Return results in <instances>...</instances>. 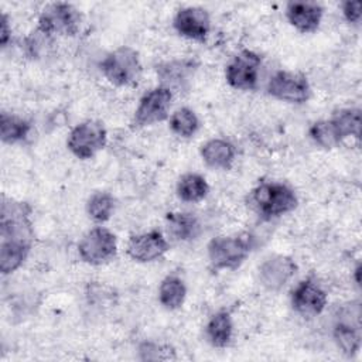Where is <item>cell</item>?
<instances>
[{"label": "cell", "mask_w": 362, "mask_h": 362, "mask_svg": "<svg viewBox=\"0 0 362 362\" xmlns=\"http://www.w3.org/2000/svg\"><path fill=\"white\" fill-rule=\"evenodd\" d=\"M249 205L262 219L272 221L294 211L298 198L294 189L284 182L263 181L250 191Z\"/></svg>", "instance_id": "obj_1"}, {"label": "cell", "mask_w": 362, "mask_h": 362, "mask_svg": "<svg viewBox=\"0 0 362 362\" xmlns=\"http://www.w3.org/2000/svg\"><path fill=\"white\" fill-rule=\"evenodd\" d=\"M253 238L249 233L221 235L209 240L206 246L208 260L212 270H235L250 255Z\"/></svg>", "instance_id": "obj_2"}, {"label": "cell", "mask_w": 362, "mask_h": 362, "mask_svg": "<svg viewBox=\"0 0 362 362\" xmlns=\"http://www.w3.org/2000/svg\"><path fill=\"white\" fill-rule=\"evenodd\" d=\"M30 204L3 197L0 212V240L33 245L34 229Z\"/></svg>", "instance_id": "obj_3"}, {"label": "cell", "mask_w": 362, "mask_h": 362, "mask_svg": "<svg viewBox=\"0 0 362 362\" xmlns=\"http://www.w3.org/2000/svg\"><path fill=\"white\" fill-rule=\"evenodd\" d=\"M99 66L103 76L116 86L136 85L143 68L139 52L129 45H122L107 52Z\"/></svg>", "instance_id": "obj_4"}, {"label": "cell", "mask_w": 362, "mask_h": 362, "mask_svg": "<svg viewBox=\"0 0 362 362\" xmlns=\"http://www.w3.org/2000/svg\"><path fill=\"white\" fill-rule=\"evenodd\" d=\"M82 24V14L69 3H51L38 17V27L41 33L48 37L66 35L74 37L78 34Z\"/></svg>", "instance_id": "obj_5"}, {"label": "cell", "mask_w": 362, "mask_h": 362, "mask_svg": "<svg viewBox=\"0 0 362 362\" xmlns=\"http://www.w3.org/2000/svg\"><path fill=\"white\" fill-rule=\"evenodd\" d=\"M107 143V132L99 120L78 123L68 134L66 147L79 160L95 157Z\"/></svg>", "instance_id": "obj_6"}, {"label": "cell", "mask_w": 362, "mask_h": 362, "mask_svg": "<svg viewBox=\"0 0 362 362\" xmlns=\"http://www.w3.org/2000/svg\"><path fill=\"white\" fill-rule=\"evenodd\" d=\"M78 253L82 262L90 266L105 264L117 253L116 235L105 226H95L79 240Z\"/></svg>", "instance_id": "obj_7"}, {"label": "cell", "mask_w": 362, "mask_h": 362, "mask_svg": "<svg viewBox=\"0 0 362 362\" xmlns=\"http://www.w3.org/2000/svg\"><path fill=\"white\" fill-rule=\"evenodd\" d=\"M174 93L157 85L147 90L139 100V105L134 110L132 119V129H143L160 123L168 117Z\"/></svg>", "instance_id": "obj_8"}, {"label": "cell", "mask_w": 362, "mask_h": 362, "mask_svg": "<svg viewBox=\"0 0 362 362\" xmlns=\"http://www.w3.org/2000/svg\"><path fill=\"white\" fill-rule=\"evenodd\" d=\"M262 57L252 49H242L226 64L225 79L238 90H253L257 86Z\"/></svg>", "instance_id": "obj_9"}, {"label": "cell", "mask_w": 362, "mask_h": 362, "mask_svg": "<svg viewBox=\"0 0 362 362\" xmlns=\"http://www.w3.org/2000/svg\"><path fill=\"white\" fill-rule=\"evenodd\" d=\"M311 85L301 72L277 71L267 82V93L281 102L301 105L311 98Z\"/></svg>", "instance_id": "obj_10"}, {"label": "cell", "mask_w": 362, "mask_h": 362, "mask_svg": "<svg viewBox=\"0 0 362 362\" xmlns=\"http://www.w3.org/2000/svg\"><path fill=\"white\" fill-rule=\"evenodd\" d=\"M290 301L297 314L303 317H315L324 311L328 303V296L315 279L307 277L298 281L291 290Z\"/></svg>", "instance_id": "obj_11"}, {"label": "cell", "mask_w": 362, "mask_h": 362, "mask_svg": "<svg viewBox=\"0 0 362 362\" xmlns=\"http://www.w3.org/2000/svg\"><path fill=\"white\" fill-rule=\"evenodd\" d=\"M170 250L167 238L158 229L132 235L126 245V252L130 259L139 263H150L161 259Z\"/></svg>", "instance_id": "obj_12"}, {"label": "cell", "mask_w": 362, "mask_h": 362, "mask_svg": "<svg viewBox=\"0 0 362 362\" xmlns=\"http://www.w3.org/2000/svg\"><path fill=\"white\" fill-rule=\"evenodd\" d=\"M174 30L184 38L204 42L211 31L209 13L198 6L180 8L173 18Z\"/></svg>", "instance_id": "obj_13"}, {"label": "cell", "mask_w": 362, "mask_h": 362, "mask_svg": "<svg viewBox=\"0 0 362 362\" xmlns=\"http://www.w3.org/2000/svg\"><path fill=\"white\" fill-rule=\"evenodd\" d=\"M297 269V263L290 256H269L259 266L260 284L269 291H279L294 277Z\"/></svg>", "instance_id": "obj_14"}, {"label": "cell", "mask_w": 362, "mask_h": 362, "mask_svg": "<svg viewBox=\"0 0 362 362\" xmlns=\"http://www.w3.org/2000/svg\"><path fill=\"white\" fill-rule=\"evenodd\" d=\"M160 85L174 92L185 90L197 71L194 59H173L165 61L156 68Z\"/></svg>", "instance_id": "obj_15"}, {"label": "cell", "mask_w": 362, "mask_h": 362, "mask_svg": "<svg viewBox=\"0 0 362 362\" xmlns=\"http://www.w3.org/2000/svg\"><path fill=\"white\" fill-rule=\"evenodd\" d=\"M324 7L317 1H290L286 7L288 23L303 34L315 33L321 24Z\"/></svg>", "instance_id": "obj_16"}, {"label": "cell", "mask_w": 362, "mask_h": 362, "mask_svg": "<svg viewBox=\"0 0 362 362\" xmlns=\"http://www.w3.org/2000/svg\"><path fill=\"white\" fill-rule=\"evenodd\" d=\"M236 156L235 146L225 139H211L201 146L202 161L215 170H229Z\"/></svg>", "instance_id": "obj_17"}, {"label": "cell", "mask_w": 362, "mask_h": 362, "mask_svg": "<svg viewBox=\"0 0 362 362\" xmlns=\"http://www.w3.org/2000/svg\"><path fill=\"white\" fill-rule=\"evenodd\" d=\"M168 235L178 242H189L199 236L201 222L191 212H168L165 215Z\"/></svg>", "instance_id": "obj_18"}, {"label": "cell", "mask_w": 362, "mask_h": 362, "mask_svg": "<svg viewBox=\"0 0 362 362\" xmlns=\"http://www.w3.org/2000/svg\"><path fill=\"white\" fill-rule=\"evenodd\" d=\"M205 338L214 348H226L233 338V320L228 310L212 314L205 325Z\"/></svg>", "instance_id": "obj_19"}, {"label": "cell", "mask_w": 362, "mask_h": 362, "mask_svg": "<svg viewBox=\"0 0 362 362\" xmlns=\"http://www.w3.org/2000/svg\"><path fill=\"white\" fill-rule=\"evenodd\" d=\"M31 133V123L14 113L1 112L0 115V137L6 144L23 143Z\"/></svg>", "instance_id": "obj_20"}, {"label": "cell", "mask_w": 362, "mask_h": 362, "mask_svg": "<svg viewBox=\"0 0 362 362\" xmlns=\"http://www.w3.org/2000/svg\"><path fill=\"white\" fill-rule=\"evenodd\" d=\"M334 342L337 344L338 349L348 358L356 355L361 348V329L359 321L349 322V321H338L332 331Z\"/></svg>", "instance_id": "obj_21"}, {"label": "cell", "mask_w": 362, "mask_h": 362, "mask_svg": "<svg viewBox=\"0 0 362 362\" xmlns=\"http://www.w3.org/2000/svg\"><path fill=\"white\" fill-rule=\"evenodd\" d=\"M187 297V286L184 280L175 274L165 276L158 287V301L170 311L178 310Z\"/></svg>", "instance_id": "obj_22"}, {"label": "cell", "mask_w": 362, "mask_h": 362, "mask_svg": "<svg viewBox=\"0 0 362 362\" xmlns=\"http://www.w3.org/2000/svg\"><path fill=\"white\" fill-rule=\"evenodd\" d=\"M177 197L184 202H199L206 198L209 192V185L204 175L197 173L182 174L177 181Z\"/></svg>", "instance_id": "obj_23"}, {"label": "cell", "mask_w": 362, "mask_h": 362, "mask_svg": "<svg viewBox=\"0 0 362 362\" xmlns=\"http://www.w3.org/2000/svg\"><path fill=\"white\" fill-rule=\"evenodd\" d=\"M33 245L21 242L0 240V272L1 274H10L20 269L27 260Z\"/></svg>", "instance_id": "obj_24"}, {"label": "cell", "mask_w": 362, "mask_h": 362, "mask_svg": "<svg viewBox=\"0 0 362 362\" xmlns=\"http://www.w3.org/2000/svg\"><path fill=\"white\" fill-rule=\"evenodd\" d=\"M329 119L342 141L348 137L359 139V134H361V109L359 107L339 109Z\"/></svg>", "instance_id": "obj_25"}, {"label": "cell", "mask_w": 362, "mask_h": 362, "mask_svg": "<svg viewBox=\"0 0 362 362\" xmlns=\"http://www.w3.org/2000/svg\"><path fill=\"white\" fill-rule=\"evenodd\" d=\"M115 206L116 201L110 192L96 191L86 201V214L93 222L103 223L112 218Z\"/></svg>", "instance_id": "obj_26"}, {"label": "cell", "mask_w": 362, "mask_h": 362, "mask_svg": "<svg viewBox=\"0 0 362 362\" xmlns=\"http://www.w3.org/2000/svg\"><path fill=\"white\" fill-rule=\"evenodd\" d=\"M199 126L197 113L189 107H180L170 116V129L178 137H192L199 130Z\"/></svg>", "instance_id": "obj_27"}, {"label": "cell", "mask_w": 362, "mask_h": 362, "mask_svg": "<svg viewBox=\"0 0 362 362\" xmlns=\"http://www.w3.org/2000/svg\"><path fill=\"white\" fill-rule=\"evenodd\" d=\"M308 136L315 144H318L322 148H334L342 143L331 119L314 122L308 129Z\"/></svg>", "instance_id": "obj_28"}, {"label": "cell", "mask_w": 362, "mask_h": 362, "mask_svg": "<svg viewBox=\"0 0 362 362\" xmlns=\"http://www.w3.org/2000/svg\"><path fill=\"white\" fill-rule=\"evenodd\" d=\"M139 354L140 359L143 361H168V359H175L174 349L168 345L157 344L153 341H146L140 344L139 346Z\"/></svg>", "instance_id": "obj_29"}, {"label": "cell", "mask_w": 362, "mask_h": 362, "mask_svg": "<svg viewBox=\"0 0 362 362\" xmlns=\"http://www.w3.org/2000/svg\"><path fill=\"white\" fill-rule=\"evenodd\" d=\"M342 14L349 24L359 25L362 18V3L359 0H348L342 4Z\"/></svg>", "instance_id": "obj_30"}, {"label": "cell", "mask_w": 362, "mask_h": 362, "mask_svg": "<svg viewBox=\"0 0 362 362\" xmlns=\"http://www.w3.org/2000/svg\"><path fill=\"white\" fill-rule=\"evenodd\" d=\"M0 44L3 48H6L8 45V41L11 38V25H10V20L8 16L6 13H1V18H0Z\"/></svg>", "instance_id": "obj_31"}]
</instances>
